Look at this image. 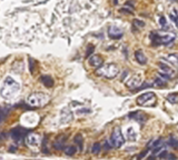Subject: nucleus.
Listing matches in <instances>:
<instances>
[{
  "instance_id": "nucleus-1",
  "label": "nucleus",
  "mask_w": 178,
  "mask_h": 160,
  "mask_svg": "<svg viewBox=\"0 0 178 160\" xmlns=\"http://www.w3.org/2000/svg\"><path fill=\"white\" fill-rule=\"evenodd\" d=\"M19 90H20V84H18L13 77H6L2 89H1V96L4 99H11L19 92Z\"/></svg>"
},
{
  "instance_id": "nucleus-2",
  "label": "nucleus",
  "mask_w": 178,
  "mask_h": 160,
  "mask_svg": "<svg viewBox=\"0 0 178 160\" xmlns=\"http://www.w3.org/2000/svg\"><path fill=\"white\" fill-rule=\"evenodd\" d=\"M149 38L152 40L153 46H161V45H169L176 39V34L168 32V31H160V32H150Z\"/></svg>"
},
{
  "instance_id": "nucleus-3",
  "label": "nucleus",
  "mask_w": 178,
  "mask_h": 160,
  "mask_svg": "<svg viewBox=\"0 0 178 160\" xmlns=\"http://www.w3.org/2000/svg\"><path fill=\"white\" fill-rule=\"evenodd\" d=\"M119 68L117 65L115 63H107V65H102L100 67L97 68L96 70V75L107 79H114L118 76Z\"/></svg>"
},
{
  "instance_id": "nucleus-4",
  "label": "nucleus",
  "mask_w": 178,
  "mask_h": 160,
  "mask_svg": "<svg viewBox=\"0 0 178 160\" xmlns=\"http://www.w3.org/2000/svg\"><path fill=\"white\" fill-rule=\"evenodd\" d=\"M49 100H50V98H49V96L47 93L34 92L27 98V103L29 106H31V107L41 108V107H45L49 102Z\"/></svg>"
},
{
  "instance_id": "nucleus-5",
  "label": "nucleus",
  "mask_w": 178,
  "mask_h": 160,
  "mask_svg": "<svg viewBox=\"0 0 178 160\" xmlns=\"http://www.w3.org/2000/svg\"><path fill=\"white\" fill-rule=\"evenodd\" d=\"M156 101H157L156 95L153 91L145 92L137 98V103L139 106H141V107H152V106H155Z\"/></svg>"
},
{
  "instance_id": "nucleus-6",
  "label": "nucleus",
  "mask_w": 178,
  "mask_h": 160,
  "mask_svg": "<svg viewBox=\"0 0 178 160\" xmlns=\"http://www.w3.org/2000/svg\"><path fill=\"white\" fill-rule=\"evenodd\" d=\"M125 143V138L123 136V132L119 127H116L111 134L110 137V145L114 148H120Z\"/></svg>"
},
{
  "instance_id": "nucleus-7",
  "label": "nucleus",
  "mask_w": 178,
  "mask_h": 160,
  "mask_svg": "<svg viewBox=\"0 0 178 160\" xmlns=\"http://www.w3.org/2000/svg\"><path fill=\"white\" fill-rule=\"evenodd\" d=\"M143 81H144V80H143V77L140 76V75H134V76L129 77L128 79H126L125 84H126L129 89H136L143 84Z\"/></svg>"
},
{
  "instance_id": "nucleus-8",
  "label": "nucleus",
  "mask_w": 178,
  "mask_h": 160,
  "mask_svg": "<svg viewBox=\"0 0 178 160\" xmlns=\"http://www.w3.org/2000/svg\"><path fill=\"white\" fill-rule=\"evenodd\" d=\"M26 130L21 127H16V128H13L10 130V137L13 138V140H15L16 142H20L24 138V136L26 135L25 134Z\"/></svg>"
},
{
  "instance_id": "nucleus-9",
  "label": "nucleus",
  "mask_w": 178,
  "mask_h": 160,
  "mask_svg": "<svg viewBox=\"0 0 178 160\" xmlns=\"http://www.w3.org/2000/svg\"><path fill=\"white\" fill-rule=\"evenodd\" d=\"M26 143L30 147H37L40 143V136L38 134H28L26 137Z\"/></svg>"
},
{
  "instance_id": "nucleus-10",
  "label": "nucleus",
  "mask_w": 178,
  "mask_h": 160,
  "mask_svg": "<svg viewBox=\"0 0 178 160\" xmlns=\"http://www.w3.org/2000/svg\"><path fill=\"white\" fill-rule=\"evenodd\" d=\"M158 67L160 68L161 73H165V75H167V76H169L170 78H173V77L176 76V70L173 69L169 65H166V63H164V62H159L158 63Z\"/></svg>"
},
{
  "instance_id": "nucleus-11",
  "label": "nucleus",
  "mask_w": 178,
  "mask_h": 160,
  "mask_svg": "<svg viewBox=\"0 0 178 160\" xmlns=\"http://www.w3.org/2000/svg\"><path fill=\"white\" fill-rule=\"evenodd\" d=\"M108 34H109V37L113 39H121L124 36V31L123 29H120L119 27H110L109 30H108Z\"/></svg>"
},
{
  "instance_id": "nucleus-12",
  "label": "nucleus",
  "mask_w": 178,
  "mask_h": 160,
  "mask_svg": "<svg viewBox=\"0 0 178 160\" xmlns=\"http://www.w3.org/2000/svg\"><path fill=\"white\" fill-rule=\"evenodd\" d=\"M88 62L91 67L98 68V67H100L102 63H104V60H102V58L100 57V56H97V55L93 56L91 55V57H90L89 60H88Z\"/></svg>"
},
{
  "instance_id": "nucleus-13",
  "label": "nucleus",
  "mask_w": 178,
  "mask_h": 160,
  "mask_svg": "<svg viewBox=\"0 0 178 160\" xmlns=\"http://www.w3.org/2000/svg\"><path fill=\"white\" fill-rule=\"evenodd\" d=\"M72 120V112L69 110V108H65L63 111H61V118H60V121L66 123V122H69Z\"/></svg>"
},
{
  "instance_id": "nucleus-14",
  "label": "nucleus",
  "mask_w": 178,
  "mask_h": 160,
  "mask_svg": "<svg viewBox=\"0 0 178 160\" xmlns=\"http://www.w3.org/2000/svg\"><path fill=\"white\" fill-rule=\"evenodd\" d=\"M66 140H67V136H64V137L61 136V137H59V138L54 142V148H55L56 150H63L65 148Z\"/></svg>"
},
{
  "instance_id": "nucleus-15",
  "label": "nucleus",
  "mask_w": 178,
  "mask_h": 160,
  "mask_svg": "<svg viewBox=\"0 0 178 160\" xmlns=\"http://www.w3.org/2000/svg\"><path fill=\"white\" fill-rule=\"evenodd\" d=\"M135 58H136V60L140 63V65H146V63H147V57L145 56L144 51H141V50L136 51Z\"/></svg>"
},
{
  "instance_id": "nucleus-16",
  "label": "nucleus",
  "mask_w": 178,
  "mask_h": 160,
  "mask_svg": "<svg viewBox=\"0 0 178 160\" xmlns=\"http://www.w3.org/2000/svg\"><path fill=\"white\" fill-rule=\"evenodd\" d=\"M40 81L47 88H51L54 86V79L50 76H41L40 77Z\"/></svg>"
},
{
  "instance_id": "nucleus-17",
  "label": "nucleus",
  "mask_w": 178,
  "mask_h": 160,
  "mask_svg": "<svg viewBox=\"0 0 178 160\" xmlns=\"http://www.w3.org/2000/svg\"><path fill=\"white\" fill-rule=\"evenodd\" d=\"M126 137H127V139L130 140V141H135V140L137 139V132H136V130L134 129V127L127 128V130H126Z\"/></svg>"
},
{
  "instance_id": "nucleus-18",
  "label": "nucleus",
  "mask_w": 178,
  "mask_h": 160,
  "mask_svg": "<svg viewBox=\"0 0 178 160\" xmlns=\"http://www.w3.org/2000/svg\"><path fill=\"white\" fill-rule=\"evenodd\" d=\"M164 60H167L168 62L173 66V67H177V65H178V58H177V54H170L169 56H167L166 58H164Z\"/></svg>"
},
{
  "instance_id": "nucleus-19",
  "label": "nucleus",
  "mask_w": 178,
  "mask_h": 160,
  "mask_svg": "<svg viewBox=\"0 0 178 160\" xmlns=\"http://www.w3.org/2000/svg\"><path fill=\"white\" fill-rule=\"evenodd\" d=\"M74 142L78 145V149L82 151V149H84V138H82V136L80 134H77L75 136V138H74Z\"/></svg>"
},
{
  "instance_id": "nucleus-20",
  "label": "nucleus",
  "mask_w": 178,
  "mask_h": 160,
  "mask_svg": "<svg viewBox=\"0 0 178 160\" xmlns=\"http://www.w3.org/2000/svg\"><path fill=\"white\" fill-rule=\"evenodd\" d=\"M139 116H137V111H135V112H132V114H128V117H129V118H135L136 120H138V121L139 122H145L146 121V117H145V114H141V112H140L139 111Z\"/></svg>"
},
{
  "instance_id": "nucleus-21",
  "label": "nucleus",
  "mask_w": 178,
  "mask_h": 160,
  "mask_svg": "<svg viewBox=\"0 0 178 160\" xmlns=\"http://www.w3.org/2000/svg\"><path fill=\"white\" fill-rule=\"evenodd\" d=\"M64 149H65V153L67 156H74L77 151V148L75 146H68V147L64 148Z\"/></svg>"
},
{
  "instance_id": "nucleus-22",
  "label": "nucleus",
  "mask_w": 178,
  "mask_h": 160,
  "mask_svg": "<svg viewBox=\"0 0 178 160\" xmlns=\"http://www.w3.org/2000/svg\"><path fill=\"white\" fill-rule=\"evenodd\" d=\"M167 100L169 101L170 103H177L178 101V93L177 92H171L167 96Z\"/></svg>"
},
{
  "instance_id": "nucleus-23",
  "label": "nucleus",
  "mask_w": 178,
  "mask_h": 160,
  "mask_svg": "<svg viewBox=\"0 0 178 160\" xmlns=\"http://www.w3.org/2000/svg\"><path fill=\"white\" fill-rule=\"evenodd\" d=\"M154 81H155V84L158 86V87H166V84H167V80H165L164 78H161L160 76L157 77Z\"/></svg>"
},
{
  "instance_id": "nucleus-24",
  "label": "nucleus",
  "mask_w": 178,
  "mask_h": 160,
  "mask_svg": "<svg viewBox=\"0 0 178 160\" xmlns=\"http://www.w3.org/2000/svg\"><path fill=\"white\" fill-rule=\"evenodd\" d=\"M102 150V145L99 142H95L93 145V148H91V152H93V155H98L99 152Z\"/></svg>"
},
{
  "instance_id": "nucleus-25",
  "label": "nucleus",
  "mask_w": 178,
  "mask_h": 160,
  "mask_svg": "<svg viewBox=\"0 0 178 160\" xmlns=\"http://www.w3.org/2000/svg\"><path fill=\"white\" fill-rule=\"evenodd\" d=\"M168 145H169L171 148H174V149H176V148L178 147V141L177 139L175 138L174 136H171L169 138V141H168Z\"/></svg>"
},
{
  "instance_id": "nucleus-26",
  "label": "nucleus",
  "mask_w": 178,
  "mask_h": 160,
  "mask_svg": "<svg viewBox=\"0 0 178 160\" xmlns=\"http://www.w3.org/2000/svg\"><path fill=\"white\" fill-rule=\"evenodd\" d=\"M169 18L171 19V20L174 21L175 25H177V10H176V8H174V10H173V12L169 13Z\"/></svg>"
},
{
  "instance_id": "nucleus-27",
  "label": "nucleus",
  "mask_w": 178,
  "mask_h": 160,
  "mask_svg": "<svg viewBox=\"0 0 178 160\" xmlns=\"http://www.w3.org/2000/svg\"><path fill=\"white\" fill-rule=\"evenodd\" d=\"M167 155H168V151H167L166 149H163V150L157 155V157H158L159 159H166V158H167Z\"/></svg>"
},
{
  "instance_id": "nucleus-28",
  "label": "nucleus",
  "mask_w": 178,
  "mask_h": 160,
  "mask_svg": "<svg viewBox=\"0 0 178 160\" xmlns=\"http://www.w3.org/2000/svg\"><path fill=\"white\" fill-rule=\"evenodd\" d=\"M95 52V46L93 45H89V47L87 48V52H86V57L91 56Z\"/></svg>"
},
{
  "instance_id": "nucleus-29",
  "label": "nucleus",
  "mask_w": 178,
  "mask_h": 160,
  "mask_svg": "<svg viewBox=\"0 0 178 160\" xmlns=\"http://www.w3.org/2000/svg\"><path fill=\"white\" fill-rule=\"evenodd\" d=\"M134 25H135V27H138V28H143V27L145 26V22H144V21L138 20V19H135V20H134Z\"/></svg>"
},
{
  "instance_id": "nucleus-30",
  "label": "nucleus",
  "mask_w": 178,
  "mask_h": 160,
  "mask_svg": "<svg viewBox=\"0 0 178 160\" xmlns=\"http://www.w3.org/2000/svg\"><path fill=\"white\" fill-rule=\"evenodd\" d=\"M35 60L32 59V58H29V70L31 73H34V70H35Z\"/></svg>"
},
{
  "instance_id": "nucleus-31",
  "label": "nucleus",
  "mask_w": 178,
  "mask_h": 160,
  "mask_svg": "<svg viewBox=\"0 0 178 160\" xmlns=\"http://www.w3.org/2000/svg\"><path fill=\"white\" fill-rule=\"evenodd\" d=\"M77 112H78V114H89V112H90V109H89V108H85V107H82V108H81V109H79V110H78V111H77Z\"/></svg>"
},
{
  "instance_id": "nucleus-32",
  "label": "nucleus",
  "mask_w": 178,
  "mask_h": 160,
  "mask_svg": "<svg viewBox=\"0 0 178 160\" xmlns=\"http://www.w3.org/2000/svg\"><path fill=\"white\" fill-rule=\"evenodd\" d=\"M159 23H160V26L161 27H165L166 25H167V21H166V18L164 17V16H160V17H159Z\"/></svg>"
},
{
  "instance_id": "nucleus-33",
  "label": "nucleus",
  "mask_w": 178,
  "mask_h": 160,
  "mask_svg": "<svg viewBox=\"0 0 178 160\" xmlns=\"http://www.w3.org/2000/svg\"><path fill=\"white\" fill-rule=\"evenodd\" d=\"M4 117H6V111L2 108H0V122L4 121Z\"/></svg>"
},
{
  "instance_id": "nucleus-34",
  "label": "nucleus",
  "mask_w": 178,
  "mask_h": 160,
  "mask_svg": "<svg viewBox=\"0 0 178 160\" xmlns=\"http://www.w3.org/2000/svg\"><path fill=\"white\" fill-rule=\"evenodd\" d=\"M111 148H113V146L110 145V142H109V141H106L105 145H104V149H105V150H110Z\"/></svg>"
},
{
  "instance_id": "nucleus-35",
  "label": "nucleus",
  "mask_w": 178,
  "mask_h": 160,
  "mask_svg": "<svg viewBox=\"0 0 178 160\" xmlns=\"http://www.w3.org/2000/svg\"><path fill=\"white\" fill-rule=\"evenodd\" d=\"M148 153V150H146V151H144V152H141L139 156H138V159H141V158H144V157H146V155Z\"/></svg>"
},
{
  "instance_id": "nucleus-36",
  "label": "nucleus",
  "mask_w": 178,
  "mask_h": 160,
  "mask_svg": "<svg viewBox=\"0 0 178 160\" xmlns=\"http://www.w3.org/2000/svg\"><path fill=\"white\" fill-rule=\"evenodd\" d=\"M121 12H127V13H132V10H127V8H123L121 9Z\"/></svg>"
}]
</instances>
